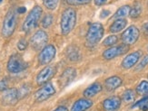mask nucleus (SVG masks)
Returning <instances> with one entry per match:
<instances>
[{
    "label": "nucleus",
    "instance_id": "f257e3e1",
    "mask_svg": "<svg viewBox=\"0 0 148 111\" xmlns=\"http://www.w3.org/2000/svg\"><path fill=\"white\" fill-rule=\"evenodd\" d=\"M76 23V12L74 8H66L62 13L61 32L64 35H67L71 32Z\"/></svg>",
    "mask_w": 148,
    "mask_h": 111
},
{
    "label": "nucleus",
    "instance_id": "f03ea898",
    "mask_svg": "<svg viewBox=\"0 0 148 111\" xmlns=\"http://www.w3.org/2000/svg\"><path fill=\"white\" fill-rule=\"evenodd\" d=\"M42 13H43V10L41 6L39 5L34 6V7L32 8V10L29 12L27 16L25 17V22L23 23V25H22L23 31L25 32H28L31 30H33L34 28H36L41 18Z\"/></svg>",
    "mask_w": 148,
    "mask_h": 111
},
{
    "label": "nucleus",
    "instance_id": "7ed1b4c3",
    "mask_svg": "<svg viewBox=\"0 0 148 111\" xmlns=\"http://www.w3.org/2000/svg\"><path fill=\"white\" fill-rule=\"evenodd\" d=\"M104 35V27L100 23H94L90 25L86 34V43L89 46L97 44Z\"/></svg>",
    "mask_w": 148,
    "mask_h": 111
},
{
    "label": "nucleus",
    "instance_id": "20e7f679",
    "mask_svg": "<svg viewBox=\"0 0 148 111\" xmlns=\"http://www.w3.org/2000/svg\"><path fill=\"white\" fill-rule=\"evenodd\" d=\"M16 26V15L14 9H10L6 13L5 16L3 26H2V35L5 38L10 37L15 32Z\"/></svg>",
    "mask_w": 148,
    "mask_h": 111
},
{
    "label": "nucleus",
    "instance_id": "39448f33",
    "mask_svg": "<svg viewBox=\"0 0 148 111\" xmlns=\"http://www.w3.org/2000/svg\"><path fill=\"white\" fill-rule=\"evenodd\" d=\"M27 68V63L25 62L23 58L19 54H13L8 62V70L11 73H19L22 72Z\"/></svg>",
    "mask_w": 148,
    "mask_h": 111
},
{
    "label": "nucleus",
    "instance_id": "423d86ee",
    "mask_svg": "<svg viewBox=\"0 0 148 111\" xmlns=\"http://www.w3.org/2000/svg\"><path fill=\"white\" fill-rule=\"evenodd\" d=\"M56 53V49L54 45H46L38 55V62L41 65H47L54 60Z\"/></svg>",
    "mask_w": 148,
    "mask_h": 111
},
{
    "label": "nucleus",
    "instance_id": "0eeeda50",
    "mask_svg": "<svg viewBox=\"0 0 148 111\" xmlns=\"http://www.w3.org/2000/svg\"><path fill=\"white\" fill-rule=\"evenodd\" d=\"M47 41H48V35L47 32L43 30H38L31 37L30 43L33 48H35L36 50H39L46 46Z\"/></svg>",
    "mask_w": 148,
    "mask_h": 111
},
{
    "label": "nucleus",
    "instance_id": "6e6552de",
    "mask_svg": "<svg viewBox=\"0 0 148 111\" xmlns=\"http://www.w3.org/2000/svg\"><path fill=\"white\" fill-rule=\"evenodd\" d=\"M128 51H129V45L124 43L121 45H117V46H113L106 50L104 51V53H103V57L106 60H112V59L115 57L126 53Z\"/></svg>",
    "mask_w": 148,
    "mask_h": 111
},
{
    "label": "nucleus",
    "instance_id": "1a4fd4ad",
    "mask_svg": "<svg viewBox=\"0 0 148 111\" xmlns=\"http://www.w3.org/2000/svg\"><path fill=\"white\" fill-rule=\"evenodd\" d=\"M56 93V89L51 83L45 84V86L38 89L35 93V99L37 102H42L49 99Z\"/></svg>",
    "mask_w": 148,
    "mask_h": 111
},
{
    "label": "nucleus",
    "instance_id": "9d476101",
    "mask_svg": "<svg viewBox=\"0 0 148 111\" xmlns=\"http://www.w3.org/2000/svg\"><path fill=\"white\" fill-rule=\"evenodd\" d=\"M139 35L140 32L137 27L134 26V25H131V26H129L123 32V35H122V40L127 45L134 44L138 40Z\"/></svg>",
    "mask_w": 148,
    "mask_h": 111
},
{
    "label": "nucleus",
    "instance_id": "9b49d317",
    "mask_svg": "<svg viewBox=\"0 0 148 111\" xmlns=\"http://www.w3.org/2000/svg\"><path fill=\"white\" fill-rule=\"evenodd\" d=\"M56 68L54 66H47L44 68L36 76V82L38 85H45L47 84L56 74Z\"/></svg>",
    "mask_w": 148,
    "mask_h": 111
},
{
    "label": "nucleus",
    "instance_id": "f8f14e48",
    "mask_svg": "<svg viewBox=\"0 0 148 111\" xmlns=\"http://www.w3.org/2000/svg\"><path fill=\"white\" fill-rule=\"evenodd\" d=\"M141 56H142V53H141L140 51H134V53L128 54L124 59V61L122 62V67L124 69H130V68L134 67L139 61Z\"/></svg>",
    "mask_w": 148,
    "mask_h": 111
},
{
    "label": "nucleus",
    "instance_id": "ddd939ff",
    "mask_svg": "<svg viewBox=\"0 0 148 111\" xmlns=\"http://www.w3.org/2000/svg\"><path fill=\"white\" fill-rule=\"evenodd\" d=\"M121 106L120 97L114 96L105 99L103 102V108L105 111H117Z\"/></svg>",
    "mask_w": 148,
    "mask_h": 111
},
{
    "label": "nucleus",
    "instance_id": "4468645a",
    "mask_svg": "<svg viewBox=\"0 0 148 111\" xmlns=\"http://www.w3.org/2000/svg\"><path fill=\"white\" fill-rule=\"evenodd\" d=\"M18 97V91L16 89H6L3 95V101L5 104H8V105H13V104L16 103Z\"/></svg>",
    "mask_w": 148,
    "mask_h": 111
},
{
    "label": "nucleus",
    "instance_id": "2eb2a0df",
    "mask_svg": "<svg viewBox=\"0 0 148 111\" xmlns=\"http://www.w3.org/2000/svg\"><path fill=\"white\" fill-rule=\"evenodd\" d=\"M93 106V101L87 99H80L74 103L71 111H86Z\"/></svg>",
    "mask_w": 148,
    "mask_h": 111
},
{
    "label": "nucleus",
    "instance_id": "dca6fc26",
    "mask_svg": "<svg viewBox=\"0 0 148 111\" xmlns=\"http://www.w3.org/2000/svg\"><path fill=\"white\" fill-rule=\"evenodd\" d=\"M76 76V70L74 68H68L63 72L60 78V83L62 86H66L71 82Z\"/></svg>",
    "mask_w": 148,
    "mask_h": 111
},
{
    "label": "nucleus",
    "instance_id": "f3484780",
    "mask_svg": "<svg viewBox=\"0 0 148 111\" xmlns=\"http://www.w3.org/2000/svg\"><path fill=\"white\" fill-rule=\"evenodd\" d=\"M122 81L121 78L117 77V76H113V77H110L108 78V79L106 81V88L107 90L109 91H112V90H114L116 89L117 88H119L121 85H122Z\"/></svg>",
    "mask_w": 148,
    "mask_h": 111
},
{
    "label": "nucleus",
    "instance_id": "a211bd4d",
    "mask_svg": "<svg viewBox=\"0 0 148 111\" xmlns=\"http://www.w3.org/2000/svg\"><path fill=\"white\" fill-rule=\"evenodd\" d=\"M102 89H103L102 85L98 82H95L85 89V91H84V96L87 97V99H89V97H92L95 96L96 94H98L102 90Z\"/></svg>",
    "mask_w": 148,
    "mask_h": 111
},
{
    "label": "nucleus",
    "instance_id": "6ab92c4d",
    "mask_svg": "<svg viewBox=\"0 0 148 111\" xmlns=\"http://www.w3.org/2000/svg\"><path fill=\"white\" fill-rule=\"evenodd\" d=\"M127 24V21L124 18H118L117 20H115L112 25L110 26V31L112 32H121L123 29H125V27L126 26Z\"/></svg>",
    "mask_w": 148,
    "mask_h": 111
},
{
    "label": "nucleus",
    "instance_id": "aec40b11",
    "mask_svg": "<svg viewBox=\"0 0 148 111\" xmlns=\"http://www.w3.org/2000/svg\"><path fill=\"white\" fill-rule=\"evenodd\" d=\"M130 10H131V7L129 5L122 6V7H120L115 12V14L114 15V18H123L130 14Z\"/></svg>",
    "mask_w": 148,
    "mask_h": 111
},
{
    "label": "nucleus",
    "instance_id": "412c9836",
    "mask_svg": "<svg viewBox=\"0 0 148 111\" xmlns=\"http://www.w3.org/2000/svg\"><path fill=\"white\" fill-rule=\"evenodd\" d=\"M132 108H140L143 111H147L148 110V96L145 97L144 99L137 101L136 104H134Z\"/></svg>",
    "mask_w": 148,
    "mask_h": 111
},
{
    "label": "nucleus",
    "instance_id": "4be33fe9",
    "mask_svg": "<svg viewBox=\"0 0 148 111\" xmlns=\"http://www.w3.org/2000/svg\"><path fill=\"white\" fill-rule=\"evenodd\" d=\"M123 100L126 103L134 102L136 100V92L133 89H126L123 93Z\"/></svg>",
    "mask_w": 148,
    "mask_h": 111
},
{
    "label": "nucleus",
    "instance_id": "5701e85b",
    "mask_svg": "<svg viewBox=\"0 0 148 111\" xmlns=\"http://www.w3.org/2000/svg\"><path fill=\"white\" fill-rule=\"evenodd\" d=\"M67 55H68V58L71 61H74V62L77 61V60H78V58L80 57L78 48H75V47H73V46L70 47V50L68 51Z\"/></svg>",
    "mask_w": 148,
    "mask_h": 111
},
{
    "label": "nucleus",
    "instance_id": "b1692460",
    "mask_svg": "<svg viewBox=\"0 0 148 111\" xmlns=\"http://www.w3.org/2000/svg\"><path fill=\"white\" fill-rule=\"evenodd\" d=\"M136 92L139 95H146V94H148V81H143L142 82H141L136 88Z\"/></svg>",
    "mask_w": 148,
    "mask_h": 111
},
{
    "label": "nucleus",
    "instance_id": "393cba45",
    "mask_svg": "<svg viewBox=\"0 0 148 111\" xmlns=\"http://www.w3.org/2000/svg\"><path fill=\"white\" fill-rule=\"evenodd\" d=\"M141 13H142V7H141V5L136 3L134 5V7L131 8L129 15L132 18H136L141 15Z\"/></svg>",
    "mask_w": 148,
    "mask_h": 111
},
{
    "label": "nucleus",
    "instance_id": "a878e982",
    "mask_svg": "<svg viewBox=\"0 0 148 111\" xmlns=\"http://www.w3.org/2000/svg\"><path fill=\"white\" fill-rule=\"evenodd\" d=\"M117 42H118V37L116 35H110L105 39V41L103 42V44L105 46H113L115 43H117Z\"/></svg>",
    "mask_w": 148,
    "mask_h": 111
},
{
    "label": "nucleus",
    "instance_id": "bb28decb",
    "mask_svg": "<svg viewBox=\"0 0 148 111\" xmlns=\"http://www.w3.org/2000/svg\"><path fill=\"white\" fill-rule=\"evenodd\" d=\"M59 0H43V4L49 10H55L58 5Z\"/></svg>",
    "mask_w": 148,
    "mask_h": 111
},
{
    "label": "nucleus",
    "instance_id": "cd10ccee",
    "mask_svg": "<svg viewBox=\"0 0 148 111\" xmlns=\"http://www.w3.org/2000/svg\"><path fill=\"white\" fill-rule=\"evenodd\" d=\"M52 23H53V16L50 14L45 16V17L42 20V25L44 28H48L50 25L52 24Z\"/></svg>",
    "mask_w": 148,
    "mask_h": 111
},
{
    "label": "nucleus",
    "instance_id": "c85d7f7f",
    "mask_svg": "<svg viewBox=\"0 0 148 111\" xmlns=\"http://www.w3.org/2000/svg\"><path fill=\"white\" fill-rule=\"evenodd\" d=\"M66 2L71 5H79L88 4L91 2V0H66Z\"/></svg>",
    "mask_w": 148,
    "mask_h": 111
},
{
    "label": "nucleus",
    "instance_id": "c756f323",
    "mask_svg": "<svg viewBox=\"0 0 148 111\" xmlns=\"http://www.w3.org/2000/svg\"><path fill=\"white\" fill-rule=\"evenodd\" d=\"M147 64H148V55H146L145 58H143V60L141 61V62L137 65V67L136 68V70H140L144 69Z\"/></svg>",
    "mask_w": 148,
    "mask_h": 111
},
{
    "label": "nucleus",
    "instance_id": "7c9ffc66",
    "mask_svg": "<svg viewBox=\"0 0 148 111\" xmlns=\"http://www.w3.org/2000/svg\"><path fill=\"white\" fill-rule=\"evenodd\" d=\"M27 47V42L25 41V39H21V40L17 43V48L19 49V51H24Z\"/></svg>",
    "mask_w": 148,
    "mask_h": 111
},
{
    "label": "nucleus",
    "instance_id": "2f4dec72",
    "mask_svg": "<svg viewBox=\"0 0 148 111\" xmlns=\"http://www.w3.org/2000/svg\"><path fill=\"white\" fill-rule=\"evenodd\" d=\"M8 83L5 80H2L0 81V91H5L8 89Z\"/></svg>",
    "mask_w": 148,
    "mask_h": 111
},
{
    "label": "nucleus",
    "instance_id": "473e14b6",
    "mask_svg": "<svg viewBox=\"0 0 148 111\" xmlns=\"http://www.w3.org/2000/svg\"><path fill=\"white\" fill-rule=\"evenodd\" d=\"M107 2V0H95V4L96 5H103Z\"/></svg>",
    "mask_w": 148,
    "mask_h": 111
},
{
    "label": "nucleus",
    "instance_id": "72a5a7b5",
    "mask_svg": "<svg viewBox=\"0 0 148 111\" xmlns=\"http://www.w3.org/2000/svg\"><path fill=\"white\" fill-rule=\"evenodd\" d=\"M109 14H110V11H107V10H103L102 12H101V17L102 18H105V17H106Z\"/></svg>",
    "mask_w": 148,
    "mask_h": 111
},
{
    "label": "nucleus",
    "instance_id": "f704fd0d",
    "mask_svg": "<svg viewBox=\"0 0 148 111\" xmlns=\"http://www.w3.org/2000/svg\"><path fill=\"white\" fill-rule=\"evenodd\" d=\"M25 11H27V8L25 6H20L17 9V13H19V14H24V13H25Z\"/></svg>",
    "mask_w": 148,
    "mask_h": 111
},
{
    "label": "nucleus",
    "instance_id": "c9c22d12",
    "mask_svg": "<svg viewBox=\"0 0 148 111\" xmlns=\"http://www.w3.org/2000/svg\"><path fill=\"white\" fill-rule=\"evenodd\" d=\"M143 31H144V32L145 35H148V23H146V24H145L144 25H143Z\"/></svg>",
    "mask_w": 148,
    "mask_h": 111
},
{
    "label": "nucleus",
    "instance_id": "e433bc0d",
    "mask_svg": "<svg viewBox=\"0 0 148 111\" xmlns=\"http://www.w3.org/2000/svg\"><path fill=\"white\" fill-rule=\"evenodd\" d=\"M53 111H68V109H67L66 107L61 106V107H58L57 108H56V109H55V110H53Z\"/></svg>",
    "mask_w": 148,
    "mask_h": 111
},
{
    "label": "nucleus",
    "instance_id": "4c0bfd02",
    "mask_svg": "<svg viewBox=\"0 0 148 111\" xmlns=\"http://www.w3.org/2000/svg\"><path fill=\"white\" fill-rule=\"evenodd\" d=\"M2 1H3V0H0V3H1V2H2Z\"/></svg>",
    "mask_w": 148,
    "mask_h": 111
},
{
    "label": "nucleus",
    "instance_id": "58836bf2",
    "mask_svg": "<svg viewBox=\"0 0 148 111\" xmlns=\"http://www.w3.org/2000/svg\"><path fill=\"white\" fill-rule=\"evenodd\" d=\"M147 50H148V48H147Z\"/></svg>",
    "mask_w": 148,
    "mask_h": 111
}]
</instances>
